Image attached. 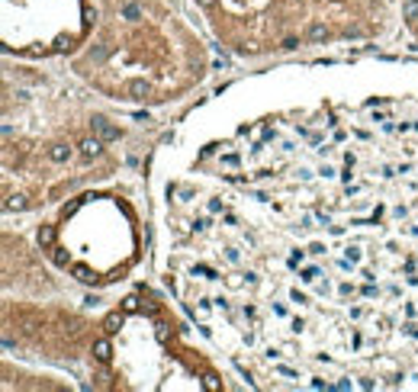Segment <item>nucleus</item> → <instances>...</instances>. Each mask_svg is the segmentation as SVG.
I'll list each match as a JSON object with an SVG mask.
<instances>
[{"mask_svg":"<svg viewBox=\"0 0 418 392\" xmlns=\"http://www.w3.org/2000/svg\"><path fill=\"white\" fill-rule=\"evenodd\" d=\"M93 129L100 132V139H106V142L119 139V129H113V125H106V123H103V119H97V123H93Z\"/></svg>","mask_w":418,"mask_h":392,"instance_id":"obj_1","label":"nucleus"},{"mask_svg":"<svg viewBox=\"0 0 418 392\" xmlns=\"http://www.w3.org/2000/svg\"><path fill=\"white\" fill-rule=\"evenodd\" d=\"M139 13H142V10L135 7V3H129V7L123 10V16H125V20H139Z\"/></svg>","mask_w":418,"mask_h":392,"instance_id":"obj_2","label":"nucleus"},{"mask_svg":"<svg viewBox=\"0 0 418 392\" xmlns=\"http://www.w3.org/2000/svg\"><path fill=\"white\" fill-rule=\"evenodd\" d=\"M97 151H100V142H97V139L84 142V154H97Z\"/></svg>","mask_w":418,"mask_h":392,"instance_id":"obj_3","label":"nucleus"},{"mask_svg":"<svg viewBox=\"0 0 418 392\" xmlns=\"http://www.w3.org/2000/svg\"><path fill=\"white\" fill-rule=\"evenodd\" d=\"M402 10H405V16H418V3H415V0H405Z\"/></svg>","mask_w":418,"mask_h":392,"instance_id":"obj_4","label":"nucleus"},{"mask_svg":"<svg viewBox=\"0 0 418 392\" xmlns=\"http://www.w3.org/2000/svg\"><path fill=\"white\" fill-rule=\"evenodd\" d=\"M64 158H68V151H64V148H55V151H52V161H64Z\"/></svg>","mask_w":418,"mask_h":392,"instance_id":"obj_5","label":"nucleus"},{"mask_svg":"<svg viewBox=\"0 0 418 392\" xmlns=\"http://www.w3.org/2000/svg\"><path fill=\"white\" fill-rule=\"evenodd\" d=\"M309 36H312V39H322V36H325V26H312Z\"/></svg>","mask_w":418,"mask_h":392,"instance_id":"obj_6","label":"nucleus"},{"mask_svg":"<svg viewBox=\"0 0 418 392\" xmlns=\"http://www.w3.org/2000/svg\"><path fill=\"white\" fill-rule=\"evenodd\" d=\"M129 90H132V93H135V97H145V90H148V87H145V84H132V87H129Z\"/></svg>","mask_w":418,"mask_h":392,"instance_id":"obj_7","label":"nucleus"},{"mask_svg":"<svg viewBox=\"0 0 418 392\" xmlns=\"http://www.w3.org/2000/svg\"><path fill=\"white\" fill-rule=\"evenodd\" d=\"M97 357H100V360H106V357H109L106 354V344H97Z\"/></svg>","mask_w":418,"mask_h":392,"instance_id":"obj_8","label":"nucleus"},{"mask_svg":"<svg viewBox=\"0 0 418 392\" xmlns=\"http://www.w3.org/2000/svg\"><path fill=\"white\" fill-rule=\"evenodd\" d=\"M203 3H206V7H209V3H212V0H203Z\"/></svg>","mask_w":418,"mask_h":392,"instance_id":"obj_9","label":"nucleus"},{"mask_svg":"<svg viewBox=\"0 0 418 392\" xmlns=\"http://www.w3.org/2000/svg\"><path fill=\"white\" fill-rule=\"evenodd\" d=\"M415 3H418V0H415Z\"/></svg>","mask_w":418,"mask_h":392,"instance_id":"obj_10","label":"nucleus"}]
</instances>
